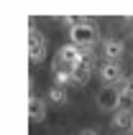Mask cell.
<instances>
[{"label": "cell", "mask_w": 133, "mask_h": 135, "mask_svg": "<svg viewBox=\"0 0 133 135\" xmlns=\"http://www.w3.org/2000/svg\"><path fill=\"white\" fill-rule=\"evenodd\" d=\"M95 41H97V23L92 18H87L85 23L69 28V44L79 46V49H92Z\"/></svg>", "instance_id": "1"}, {"label": "cell", "mask_w": 133, "mask_h": 135, "mask_svg": "<svg viewBox=\"0 0 133 135\" xmlns=\"http://www.w3.org/2000/svg\"><path fill=\"white\" fill-rule=\"evenodd\" d=\"M44 56H46V38H44V33L38 28L31 26L28 28V59L33 64H38Z\"/></svg>", "instance_id": "2"}, {"label": "cell", "mask_w": 133, "mask_h": 135, "mask_svg": "<svg viewBox=\"0 0 133 135\" xmlns=\"http://www.w3.org/2000/svg\"><path fill=\"white\" fill-rule=\"evenodd\" d=\"M118 105H120V89L105 84L103 89L97 92V107L103 112H110V110H118Z\"/></svg>", "instance_id": "3"}, {"label": "cell", "mask_w": 133, "mask_h": 135, "mask_svg": "<svg viewBox=\"0 0 133 135\" xmlns=\"http://www.w3.org/2000/svg\"><path fill=\"white\" fill-rule=\"evenodd\" d=\"M92 69H95V59L92 56H85L79 64H74V71H72V82L74 84H82L87 82L90 74H92Z\"/></svg>", "instance_id": "4"}, {"label": "cell", "mask_w": 133, "mask_h": 135, "mask_svg": "<svg viewBox=\"0 0 133 135\" xmlns=\"http://www.w3.org/2000/svg\"><path fill=\"white\" fill-rule=\"evenodd\" d=\"M100 76H103V82L105 84H115L123 79V69H120L118 61H105V64H100Z\"/></svg>", "instance_id": "5"}, {"label": "cell", "mask_w": 133, "mask_h": 135, "mask_svg": "<svg viewBox=\"0 0 133 135\" xmlns=\"http://www.w3.org/2000/svg\"><path fill=\"white\" fill-rule=\"evenodd\" d=\"M103 54H105V61H120V56L126 54V46H123L120 38H105Z\"/></svg>", "instance_id": "6"}, {"label": "cell", "mask_w": 133, "mask_h": 135, "mask_svg": "<svg viewBox=\"0 0 133 135\" xmlns=\"http://www.w3.org/2000/svg\"><path fill=\"white\" fill-rule=\"evenodd\" d=\"M72 71H74L72 64H64L61 59H54V79H56V87H66V84L72 82Z\"/></svg>", "instance_id": "7"}, {"label": "cell", "mask_w": 133, "mask_h": 135, "mask_svg": "<svg viewBox=\"0 0 133 135\" xmlns=\"http://www.w3.org/2000/svg\"><path fill=\"white\" fill-rule=\"evenodd\" d=\"M56 59H61L64 64H79L82 59H85V54H82V49L79 46H74V44H66V46H61L59 49V54H56Z\"/></svg>", "instance_id": "8"}, {"label": "cell", "mask_w": 133, "mask_h": 135, "mask_svg": "<svg viewBox=\"0 0 133 135\" xmlns=\"http://www.w3.org/2000/svg\"><path fill=\"white\" fill-rule=\"evenodd\" d=\"M28 117H31L33 122L46 120V99L31 94V97H28Z\"/></svg>", "instance_id": "9"}, {"label": "cell", "mask_w": 133, "mask_h": 135, "mask_svg": "<svg viewBox=\"0 0 133 135\" xmlns=\"http://www.w3.org/2000/svg\"><path fill=\"white\" fill-rule=\"evenodd\" d=\"M113 125H115V128H131L133 130V110L120 107L118 112L113 115Z\"/></svg>", "instance_id": "10"}, {"label": "cell", "mask_w": 133, "mask_h": 135, "mask_svg": "<svg viewBox=\"0 0 133 135\" xmlns=\"http://www.w3.org/2000/svg\"><path fill=\"white\" fill-rule=\"evenodd\" d=\"M49 99H51V102H64L66 94H64V89H61V87H51V92H49Z\"/></svg>", "instance_id": "11"}, {"label": "cell", "mask_w": 133, "mask_h": 135, "mask_svg": "<svg viewBox=\"0 0 133 135\" xmlns=\"http://www.w3.org/2000/svg\"><path fill=\"white\" fill-rule=\"evenodd\" d=\"M123 89H126L128 94H133V76H131V79H126V84H123Z\"/></svg>", "instance_id": "12"}, {"label": "cell", "mask_w": 133, "mask_h": 135, "mask_svg": "<svg viewBox=\"0 0 133 135\" xmlns=\"http://www.w3.org/2000/svg\"><path fill=\"white\" fill-rule=\"evenodd\" d=\"M79 135H97V133H95V130H82Z\"/></svg>", "instance_id": "13"}, {"label": "cell", "mask_w": 133, "mask_h": 135, "mask_svg": "<svg viewBox=\"0 0 133 135\" xmlns=\"http://www.w3.org/2000/svg\"><path fill=\"white\" fill-rule=\"evenodd\" d=\"M131 135H133V130H131Z\"/></svg>", "instance_id": "14"}]
</instances>
